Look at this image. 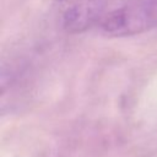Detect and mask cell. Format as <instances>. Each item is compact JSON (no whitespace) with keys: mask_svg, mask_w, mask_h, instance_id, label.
<instances>
[{"mask_svg":"<svg viewBox=\"0 0 157 157\" xmlns=\"http://www.w3.org/2000/svg\"><path fill=\"white\" fill-rule=\"evenodd\" d=\"M157 27V0H131L107 12L99 29L108 37H130Z\"/></svg>","mask_w":157,"mask_h":157,"instance_id":"6da1fadb","label":"cell"},{"mask_svg":"<svg viewBox=\"0 0 157 157\" xmlns=\"http://www.w3.org/2000/svg\"><path fill=\"white\" fill-rule=\"evenodd\" d=\"M104 0H59V25L67 33H82L101 23Z\"/></svg>","mask_w":157,"mask_h":157,"instance_id":"7a4b0ae2","label":"cell"}]
</instances>
